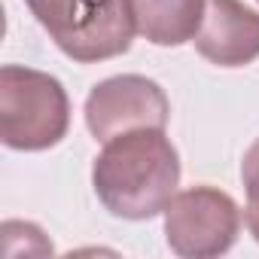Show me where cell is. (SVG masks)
I'll list each match as a JSON object with an SVG mask.
<instances>
[{"label": "cell", "mask_w": 259, "mask_h": 259, "mask_svg": "<svg viewBox=\"0 0 259 259\" xmlns=\"http://www.w3.org/2000/svg\"><path fill=\"white\" fill-rule=\"evenodd\" d=\"M52 43L79 64L125 55L138 34L132 0H25Z\"/></svg>", "instance_id": "cell-2"}, {"label": "cell", "mask_w": 259, "mask_h": 259, "mask_svg": "<svg viewBox=\"0 0 259 259\" xmlns=\"http://www.w3.org/2000/svg\"><path fill=\"white\" fill-rule=\"evenodd\" d=\"M162 217L168 247L186 259L223 256L241 232V210L235 198L217 186H189L174 192Z\"/></svg>", "instance_id": "cell-4"}, {"label": "cell", "mask_w": 259, "mask_h": 259, "mask_svg": "<svg viewBox=\"0 0 259 259\" xmlns=\"http://www.w3.org/2000/svg\"><path fill=\"white\" fill-rule=\"evenodd\" d=\"M180 156L165 128H138L104 144L92 168L101 204L122 220H153L174 198Z\"/></svg>", "instance_id": "cell-1"}, {"label": "cell", "mask_w": 259, "mask_h": 259, "mask_svg": "<svg viewBox=\"0 0 259 259\" xmlns=\"http://www.w3.org/2000/svg\"><path fill=\"white\" fill-rule=\"evenodd\" d=\"M256 4H259V0H256Z\"/></svg>", "instance_id": "cell-9"}, {"label": "cell", "mask_w": 259, "mask_h": 259, "mask_svg": "<svg viewBox=\"0 0 259 259\" xmlns=\"http://www.w3.org/2000/svg\"><path fill=\"white\" fill-rule=\"evenodd\" d=\"M192 43L217 67H244L259 58V13L241 0H207Z\"/></svg>", "instance_id": "cell-6"}, {"label": "cell", "mask_w": 259, "mask_h": 259, "mask_svg": "<svg viewBox=\"0 0 259 259\" xmlns=\"http://www.w3.org/2000/svg\"><path fill=\"white\" fill-rule=\"evenodd\" d=\"M171 104L165 89L141 73L110 76L85 98V125L101 144L138 128H165Z\"/></svg>", "instance_id": "cell-5"}, {"label": "cell", "mask_w": 259, "mask_h": 259, "mask_svg": "<svg viewBox=\"0 0 259 259\" xmlns=\"http://www.w3.org/2000/svg\"><path fill=\"white\" fill-rule=\"evenodd\" d=\"M241 180H244V192H247V207H244V223L250 229V235L259 244V138L247 147L244 162H241Z\"/></svg>", "instance_id": "cell-8"}, {"label": "cell", "mask_w": 259, "mask_h": 259, "mask_svg": "<svg viewBox=\"0 0 259 259\" xmlns=\"http://www.w3.org/2000/svg\"><path fill=\"white\" fill-rule=\"evenodd\" d=\"M207 0H132L138 34L153 46H183L195 40Z\"/></svg>", "instance_id": "cell-7"}, {"label": "cell", "mask_w": 259, "mask_h": 259, "mask_svg": "<svg viewBox=\"0 0 259 259\" xmlns=\"http://www.w3.org/2000/svg\"><path fill=\"white\" fill-rule=\"evenodd\" d=\"M70 101L64 85L34 67H0V141L10 150L43 153L64 141Z\"/></svg>", "instance_id": "cell-3"}]
</instances>
